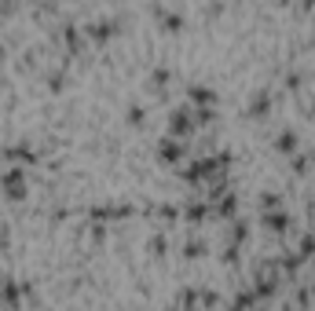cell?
<instances>
[{
	"instance_id": "8",
	"label": "cell",
	"mask_w": 315,
	"mask_h": 311,
	"mask_svg": "<svg viewBox=\"0 0 315 311\" xmlns=\"http://www.w3.org/2000/svg\"><path fill=\"white\" fill-rule=\"evenodd\" d=\"M267 110V96H257V103H253V114H264Z\"/></svg>"
},
{
	"instance_id": "3",
	"label": "cell",
	"mask_w": 315,
	"mask_h": 311,
	"mask_svg": "<svg viewBox=\"0 0 315 311\" xmlns=\"http://www.w3.org/2000/svg\"><path fill=\"white\" fill-rule=\"evenodd\" d=\"M162 158H165V161H176V158H180V147H176V143H162Z\"/></svg>"
},
{
	"instance_id": "2",
	"label": "cell",
	"mask_w": 315,
	"mask_h": 311,
	"mask_svg": "<svg viewBox=\"0 0 315 311\" xmlns=\"http://www.w3.org/2000/svg\"><path fill=\"white\" fill-rule=\"evenodd\" d=\"M191 99H194V103H213V92H206V88L194 84V88H191Z\"/></svg>"
},
{
	"instance_id": "6",
	"label": "cell",
	"mask_w": 315,
	"mask_h": 311,
	"mask_svg": "<svg viewBox=\"0 0 315 311\" xmlns=\"http://www.w3.org/2000/svg\"><path fill=\"white\" fill-rule=\"evenodd\" d=\"M183 253H187V256H202V253H206V245H202V242H191V245H183Z\"/></svg>"
},
{
	"instance_id": "4",
	"label": "cell",
	"mask_w": 315,
	"mask_h": 311,
	"mask_svg": "<svg viewBox=\"0 0 315 311\" xmlns=\"http://www.w3.org/2000/svg\"><path fill=\"white\" fill-rule=\"evenodd\" d=\"M162 22H165V29H180V15H172V11H162Z\"/></svg>"
},
{
	"instance_id": "1",
	"label": "cell",
	"mask_w": 315,
	"mask_h": 311,
	"mask_svg": "<svg viewBox=\"0 0 315 311\" xmlns=\"http://www.w3.org/2000/svg\"><path fill=\"white\" fill-rule=\"evenodd\" d=\"M4 194H8V198H22V194H26V180H22L19 168L4 176Z\"/></svg>"
},
{
	"instance_id": "7",
	"label": "cell",
	"mask_w": 315,
	"mask_h": 311,
	"mask_svg": "<svg viewBox=\"0 0 315 311\" xmlns=\"http://www.w3.org/2000/svg\"><path fill=\"white\" fill-rule=\"evenodd\" d=\"M267 227H275V231H282V227H286V216H282V212H279V216H267Z\"/></svg>"
},
{
	"instance_id": "5",
	"label": "cell",
	"mask_w": 315,
	"mask_h": 311,
	"mask_svg": "<svg viewBox=\"0 0 315 311\" xmlns=\"http://www.w3.org/2000/svg\"><path fill=\"white\" fill-rule=\"evenodd\" d=\"M293 147H297L293 132H282V139H279V150H293Z\"/></svg>"
}]
</instances>
